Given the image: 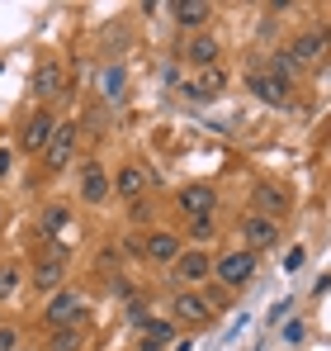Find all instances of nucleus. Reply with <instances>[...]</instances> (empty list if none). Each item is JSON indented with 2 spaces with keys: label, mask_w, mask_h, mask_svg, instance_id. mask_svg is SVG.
<instances>
[{
  "label": "nucleus",
  "mask_w": 331,
  "mask_h": 351,
  "mask_svg": "<svg viewBox=\"0 0 331 351\" xmlns=\"http://www.w3.org/2000/svg\"><path fill=\"white\" fill-rule=\"evenodd\" d=\"M218 280L227 285V290H241L251 276H256V252H227V256H218Z\"/></svg>",
  "instance_id": "nucleus-6"
},
{
  "label": "nucleus",
  "mask_w": 331,
  "mask_h": 351,
  "mask_svg": "<svg viewBox=\"0 0 331 351\" xmlns=\"http://www.w3.org/2000/svg\"><path fill=\"white\" fill-rule=\"evenodd\" d=\"M137 328L147 332V342H161V347L170 342V337H175V323H166V318H142Z\"/></svg>",
  "instance_id": "nucleus-23"
},
{
  "label": "nucleus",
  "mask_w": 331,
  "mask_h": 351,
  "mask_svg": "<svg viewBox=\"0 0 331 351\" xmlns=\"http://www.w3.org/2000/svg\"><path fill=\"white\" fill-rule=\"evenodd\" d=\"M43 323H48V328H85V323H90V308H85V299H81L76 290L62 285L57 294H48Z\"/></svg>",
  "instance_id": "nucleus-1"
},
{
  "label": "nucleus",
  "mask_w": 331,
  "mask_h": 351,
  "mask_svg": "<svg viewBox=\"0 0 331 351\" xmlns=\"http://www.w3.org/2000/svg\"><path fill=\"white\" fill-rule=\"evenodd\" d=\"M10 171V152H5V147H0V176Z\"/></svg>",
  "instance_id": "nucleus-29"
},
{
  "label": "nucleus",
  "mask_w": 331,
  "mask_h": 351,
  "mask_svg": "<svg viewBox=\"0 0 331 351\" xmlns=\"http://www.w3.org/2000/svg\"><path fill=\"white\" fill-rule=\"evenodd\" d=\"M85 347V328H53L48 351H81Z\"/></svg>",
  "instance_id": "nucleus-20"
},
{
  "label": "nucleus",
  "mask_w": 331,
  "mask_h": 351,
  "mask_svg": "<svg viewBox=\"0 0 331 351\" xmlns=\"http://www.w3.org/2000/svg\"><path fill=\"white\" fill-rule=\"evenodd\" d=\"M53 128H57L53 110H34V114L24 119V152H43L48 138H53Z\"/></svg>",
  "instance_id": "nucleus-13"
},
{
  "label": "nucleus",
  "mask_w": 331,
  "mask_h": 351,
  "mask_svg": "<svg viewBox=\"0 0 331 351\" xmlns=\"http://www.w3.org/2000/svg\"><path fill=\"white\" fill-rule=\"evenodd\" d=\"M34 95H38L43 105H53V100L66 95V66H62L57 58L38 62V71H34Z\"/></svg>",
  "instance_id": "nucleus-4"
},
{
  "label": "nucleus",
  "mask_w": 331,
  "mask_h": 351,
  "mask_svg": "<svg viewBox=\"0 0 331 351\" xmlns=\"http://www.w3.org/2000/svg\"><path fill=\"white\" fill-rule=\"evenodd\" d=\"M189 237H199V242L213 237V214H209V219H189Z\"/></svg>",
  "instance_id": "nucleus-25"
},
{
  "label": "nucleus",
  "mask_w": 331,
  "mask_h": 351,
  "mask_svg": "<svg viewBox=\"0 0 331 351\" xmlns=\"http://www.w3.org/2000/svg\"><path fill=\"white\" fill-rule=\"evenodd\" d=\"M175 323H185V328H204L209 318H213V304L209 299H199V294H189V290H180L175 294Z\"/></svg>",
  "instance_id": "nucleus-10"
},
{
  "label": "nucleus",
  "mask_w": 331,
  "mask_h": 351,
  "mask_svg": "<svg viewBox=\"0 0 331 351\" xmlns=\"http://www.w3.org/2000/svg\"><path fill=\"white\" fill-rule=\"evenodd\" d=\"M19 280H24V271H19L14 261H10V266H0V304H5L10 294L19 290Z\"/></svg>",
  "instance_id": "nucleus-24"
},
{
  "label": "nucleus",
  "mask_w": 331,
  "mask_h": 351,
  "mask_svg": "<svg viewBox=\"0 0 331 351\" xmlns=\"http://www.w3.org/2000/svg\"><path fill=\"white\" fill-rule=\"evenodd\" d=\"M213 276V256L209 252H199V247H185L180 256H175V280H185V285H199V280H209Z\"/></svg>",
  "instance_id": "nucleus-8"
},
{
  "label": "nucleus",
  "mask_w": 331,
  "mask_h": 351,
  "mask_svg": "<svg viewBox=\"0 0 331 351\" xmlns=\"http://www.w3.org/2000/svg\"><path fill=\"white\" fill-rule=\"evenodd\" d=\"M222 86H227V76H222V66H209V71H204V76H199V81L189 86V95H194V100H213V95H218Z\"/></svg>",
  "instance_id": "nucleus-19"
},
{
  "label": "nucleus",
  "mask_w": 331,
  "mask_h": 351,
  "mask_svg": "<svg viewBox=\"0 0 331 351\" xmlns=\"http://www.w3.org/2000/svg\"><path fill=\"white\" fill-rule=\"evenodd\" d=\"M109 190H114V180L105 176L100 162H85V167H81V199H85V204H105Z\"/></svg>",
  "instance_id": "nucleus-14"
},
{
  "label": "nucleus",
  "mask_w": 331,
  "mask_h": 351,
  "mask_svg": "<svg viewBox=\"0 0 331 351\" xmlns=\"http://www.w3.org/2000/svg\"><path fill=\"white\" fill-rule=\"evenodd\" d=\"M175 204H180L189 219H209V214L218 209V195H213V185H185V190L175 195Z\"/></svg>",
  "instance_id": "nucleus-12"
},
{
  "label": "nucleus",
  "mask_w": 331,
  "mask_h": 351,
  "mask_svg": "<svg viewBox=\"0 0 331 351\" xmlns=\"http://www.w3.org/2000/svg\"><path fill=\"white\" fill-rule=\"evenodd\" d=\"M14 347H19V332L10 323H0V351H14Z\"/></svg>",
  "instance_id": "nucleus-26"
},
{
  "label": "nucleus",
  "mask_w": 331,
  "mask_h": 351,
  "mask_svg": "<svg viewBox=\"0 0 331 351\" xmlns=\"http://www.w3.org/2000/svg\"><path fill=\"white\" fill-rule=\"evenodd\" d=\"M246 90H251L261 105H270V110H289V105H293V86L279 81L275 71H265V66L246 71Z\"/></svg>",
  "instance_id": "nucleus-2"
},
{
  "label": "nucleus",
  "mask_w": 331,
  "mask_h": 351,
  "mask_svg": "<svg viewBox=\"0 0 331 351\" xmlns=\"http://www.w3.org/2000/svg\"><path fill=\"white\" fill-rule=\"evenodd\" d=\"M185 58L209 71V66H218L222 48H218V38H213V34H194V38H189V48H185Z\"/></svg>",
  "instance_id": "nucleus-18"
},
{
  "label": "nucleus",
  "mask_w": 331,
  "mask_h": 351,
  "mask_svg": "<svg viewBox=\"0 0 331 351\" xmlns=\"http://www.w3.org/2000/svg\"><path fill=\"white\" fill-rule=\"evenodd\" d=\"M137 351H166V347H161V342H147V337H142V347H137Z\"/></svg>",
  "instance_id": "nucleus-28"
},
{
  "label": "nucleus",
  "mask_w": 331,
  "mask_h": 351,
  "mask_svg": "<svg viewBox=\"0 0 331 351\" xmlns=\"http://www.w3.org/2000/svg\"><path fill=\"white\" fill-rule=\"evenodd\" d=\"M76 138H81V128H76V123H57V128H53V138H48V147H43L48 171H62V167L76 157Z\"/></svg>",
  "instance_id": "nucleus-5"
},
{
  "label": "nucleus",
  "mask_w": 331,
  "mask_h": 351,
  "mask_svg": "<svg viewBox=\"0 0 331 351\" xmlns=\"http://www.w3.org/2000/svg\"><path fill=\"white\" fill-rule=\"evenodd\" d=\"M170 14H175L180 29H204V24L213 19V5H209V0H175Z\"/></svg>",
  "instance_id": "nucleus-16"
},
{
  "label": "nucleus",
  "mask_w": 331,
  "mask_h": 351,
  "mask_svg": "<svg viewBox=\"0 0 331 351\" xmlns=\"http://www.w3.org/2000/svg\"><path fill=\"white\" fill-rule=\"evenodd\" d=\"M251 209H256L261 219L289 214V190H279V185H270V180H256V185H251Z\"/></svg>",
  "instance_id": "nucleus-9"
},
{
  "label": "nucleus",
  "mask_w": 331,
  "mask_h": 351,
  "mask_svg": "<svg viewBox=\"0 0 331 351\" xmlns=\"http://www.w3.org/2000/svg\"><path fill=\"white\" fill-rule=\"evenodd\" d=\"M62 280H66V247H48L43 252V261L34 266V290H43V294H57L62 290Z\"/></svg>",
  "instance_id": "nucleus-3"
},
{
  "label": "nucleus",
  "mask_w": 331,
  "mask_h": 351,
  "mask_svg": "<svg viewBox=\"0 0 331 351\" xmlns=\"http://www.w3.org/2000/svg\"><path fill=\"white\" fill-rule=\"evenodd\" d=\"M180 252H185V247H180L175 233H152L147 242H142V256H147V261H161V266H175Z\"/></svg>",
  "instance_id": "nucleus-17"
},
{
  "label": "nucleus",
  "mask_w": 331,
  "mask_h": 351,
  "mask_svg": "<svg viewBox=\"0 0 331 351\" xmlns=\"http://www.w3.org/2000/svg\"><path fill=\"white\" fill-rule=\"evenodd\" d=\"M14 351H29V347H14Z\"/></svg>",
  "instance_id": "nucleus-30"
},
{
  "label": "nucleus",
  "mask_w": 331,
  "mask_h": 351,
  "mask_svg": "<svg viewBox=\"0 0 331 351\" xmlns=\"http://www.w3.org/2000/svg\"><path fill=\"white\" fill-rule=\"evenodd\" d=\"M327 48H331L327 34H322V29H313V34H298V38H293L284 53H289V62H293L298 71H303V66H317V62L327 58Z\"/></svg>",
  "instance_id": "nucleus-7"
},
{
  "label": "nucleus",
  "mask_w": 331,
  "mask_h": 351,
  "mask_svg": "<svg viewBox=\"0 0 331 351\" xmlns=\"http://www.w3.org/2000/svg\"><path fill=\"white\" fill-rule=\"evenodd\" d=\"M123 86H128V81H123V66H109V71L100 76V95H105L109 105H118V100H123Z\"/></svg>",
  "instance_id": "nucleus-22"
},
{
  "label": "nucleus",
  "mask_w": 331,
  "mask_h": 351,
  "mask_svg": "<svg viewBox=\"0 0 331 351\" xmlns=\"http://www.w3.org/2000/svg\"><path fill=\"white\" fill-rule=\"evenodd\" d=\"M123 256H142V242L137 237H123Z\"/></svg>",
  "instance_id": "nucleus-27"
},
{
  "label": "nucleus",
  "mask_w": 331,
  "mask_h": 351,
  "mask_svg": "<svg viewBox=\"0 0 331 351\" xmlns=\"http://www.w3.org/2000/svg\"><path fill=\"white\" fill-rule=\"evenodd\" d=\"M38 223H43V237H57V233H66V223H71V209H66V204H48Z\"/></svg>",
  "instance_id": "nucleus-21"
},
{
  "label": "nucleus",
  "mask_w": 331,
  "mask_h": 351,
  "mask_svg": "<svg viewBox=\"0 0 331 351\" xmlns=\"http://www.w3.org/2000/svg\"><path fill=\"white\" fill-rule=\"evenodd\" d=\"M241 237H246V252H265L279 242V223L275 219H261V214H246L241 219Z\"/></svg>",
  "instance_id": "nucleus-11"
},
{
  "label": "nucleus",
  "mask_w": 331,
  "mask_h": 351,
  "mask_svg": "<svg viewBox=\"0 0 331 351\" xmlns=\"http://www.w3.org/2000/svg\"><path fill=\"white\" fill-rule=\"evenodd\" d=\"M147 180H152V176H147V167H137V162H133V167H118L114 190H118L128 204H137V199H142V190H147Z\"/></svg>",
  "instance_id": "nucleus-15"
}]
</instances>
